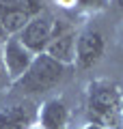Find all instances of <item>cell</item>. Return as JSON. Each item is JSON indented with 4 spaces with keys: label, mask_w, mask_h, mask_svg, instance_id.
I'll list each match as a JSON object with an SVG mask.
<instances>
[{
    "label": "cell",
    "mask_w": 123,
    "mask_h": 129,
    "mask_svg": "<svg viewBox=\"0 0 123 129\" xmlns=\"http://www.w3.org/2000/svg\"><path fill=\"white\" fill-rule=\"evenodd\" d=\"M89 116L95 125H108L117 129L121 120V99L117 88L108 84H95L89 95Z\"/></svg>",
    "instance_id": "obj_1"
},
{
    "label": "cell",
    "mask_w": 123,
    "mask_h": 129,
    "mask_svg": "<svg viewBox=\"0 0 123 129\" xmlns=\"http://www.w3.org/2000/svg\"><path fill=\"white\" fill-rule=\"evenodd\" d=\"M63 75V64L54 60L52 56H39L35 62L28 67L26 75L19 80V86L26 92H37L54 86Z\"/></svg>",
    "instance_id": "obj_2"
},
{
    "label": "cell",
    "mask_w": 123,
    "mask_h": 129,
    "mask_svg": "<svg viewBox=\"0 0 123 129\" xmlns=\"http://www.w3.org/2000/svg\"><path fill=\"white\" fill-rule=\"evenodd\" d=\"M52 39V22L48 17H37L24 28V35H22V41L26 47L39 52L48 45V41Z\"/></svg>",
    "instance_id": "obj_3"
},
{
    "label": "cell",
    "mask_w": 123,
    "mask_h": 129,
    "mask_svg": "<svg viewBox=\"0 0 123 129\" xmlns=\"http://www.w3.org/2000/svg\"><path fill=\"white\" fill-rule=\"evenodd\" d=\"M101 52H104V39L99 32L89 30L78 39V56H80V62L84 67L93 64L101 56Z\"/></svg>",
    "instance_id": "obj_4"
},
{
    "label": "cell",
    "mask_w": 123,
    "mask_h": 129,
    "mask_svg": "<svg viewBox=\"0 0 123 129\" xmlns=\"http://www.w3.org/2000/svg\"><path fill=\"white\" fill-rule=\"evenodd\" d=\"M5 62H7V69L11 71V75H22V71L28 69V54L17 41H9L7 43V52H5Z\"/></svg>",
    "instance_id": "obj_5"
},
{
    "label": "cell",
    "mask_w": 123,
    "mask_h": 129,
    "mask_svg": "<svg viewBox=\"0 0 123 129\" xmlns=\"http://www.w3.org/2000/svg\"><path fill=\"white\" fill-rule=\"evenodd\" d=\"M30 123V110L24 106H13L0 112V129H26Z\"/></svg>",
    "instance_id": "obj_6"
},
{
    "label": "cell",
    "mask_w": 123,
    "mask_h": 129,
    "mask_svg": "<svg viewBox=\"0 0 123 129\" xmlns=\"http://www.w3.org/2000/svg\"><path fill=\"white\" fill-rule=\"evenodd\" d=\"M41 11L39 0H0V17L5 15H30Z\"/></svg>",
    "instance_id": "obj_7"
},
{
    "label": "cell",
    "mask_w": 123,
    "mask_h": 129,
    "mask_svg": "<svg viewBox=\"0 0 123 129\" xmlns=\"http://www.w3.org/2000/svg\"><path fill=\"white\" fill-rule=\"evenodd\" d=\"M41 120H43L46 129H63L65 120H67V110H65V106L60 101H50L43 108Z\"/></svg>",
    "instance_id": "obj_8"
},
{
    "label": "cell",
    "mask_w": 123,
    "mask_h": 129,
    "mask_svg": "<svg viewBox=\"0 0 123 129\" xmlns=\"http://www.w3.org/2000/svg\"><path fill=\"white\" fill-rule=\"evenodd\" d=\"M71 50H73V39H71V35H67V32H65V35L56 32V37H52L50 45H48L50 56L54 60H58V62L71 58Z\"/></svg>",
    "instance_id": "obj_9"
},
{
    "label": "cell",
    "mask_w": 123,
    "mask_h": 129,
    "mask_svg": "<svg viewBox=\"0 0 123 129\" xmlns=\"http://www.w3.org/2000/svg\"><path fill=\"white\" fill-rule=\"evenodd\" d=\"M80 2L87 7H104V0H80Z\"/></svg>",
    "instance_id": "obj_10"
},
{
    "label": "cell",
    "mask_w": 123,
    "mask_h": 129,
    "mask_svg": "<svg viewBox=\"0 0 123 129\" xmlns=\"http://www.w3.org/2000/svg\"><path fill=\"white\" fill-rule=\"evenodd\" d=\"M7 37V30H5V28H2V24H0V41H2V39H5Z\"/></svg>",
    "instance_id": "obj_11"
},
{
    "label": "cell",
    "mask_w": 123,
    "mask_h": 129,
    "mask_svg": "<svg viewBox=\"0 0 123 129\" xmlns=\"http://www.w3.org/2000/svg\"><path fill=\"white\" fill-rule=\"evenodd\" d=\"M87 129H101V127H99V125H95V123H93V125H89Z\"/></svg>",
    "instance_id": "obj_12"
},
{
    "label": "cell",
    "mask_w": 123,
    "mask_h": 129,
    "mask_svg": "<svg viewBox=\"0 0 123 129\" xmlns=\"http://www.w3.org/2000/svg\"><path fill=\"white\" fill-rule=\"evenodd\" d=\"M117 2H119V7H121V9H123V0H117Z\"/></svg>",
    "instance_id": "obj_13"
}]
</instances>
